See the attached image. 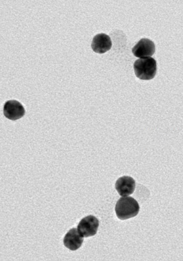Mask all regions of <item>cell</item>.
Instances as JSON below:
<instances>
[{
  "label": "cell",
  "mask_w": 183,
  "mask_h": 261,
  "mask_svg": "<svg viewBox=\"0 0 183 261\" xmlns=\"http://www.w3.org/2000/svg\"><path fill=\"white\" fill-rule=\"evenodd\" d=\"M63 243L65 247L71 251H76L83 243V237L77 228H72L64 237Z\"/></svg>",
  "instance_id": "obj_8"
},
{
  "label": "cell",
  "mask_w": 183,
  "mask_h": 261,
  "mask_svg": "<svg viewBox=\"0 0 183 261\" xmlns=\"http://www.w3.org/2000/svg\"><path fill=\"white\" fill-rule=\"evenodd\" d=\"M136 186V181L132 177L124 176L116 180L115 188L119 195L128 197L134 192Z\"/></svg>",
  "instance_id": "obj_6"
},
{
  "label": "cell",
  "mask_w": 183,
  "mask_h": 261,
  "mask_svg": "<svg viewBox=\"0 0 183 261\" xmlns=\"http://www.w3.org/2000/svg\"><path fill=\"white\" fill-rule=\"evenodd\" d=\"M139 203L136 199L131 197L120 198L115 206V212L117 218L126 220L137 216L139 212Z\"/></svg>",
  "instance_id": "obj_1"
},
{
  "label": "cell",
  "mask_w": 183,
  "mask_h": 261,
  "mask_svg": "<svg viewBox=\"0 0 183 261\" xmlns=\"http://www.w3.org/2000/svg\"><path fill=\"white\" fill-rule=\"evenodd\" d=\"M91 46L93 51L96 53L104 54L112 47V40L108 35L99 34L94 37Z\"/></svg>",
  "instance_id": "obj_7"
},
{
  "label": "cell",
  "mask_w": 183,
  "mask_h": 261,
  "mask_svg": "<svg viewBox=\"0 0 183 261\" xmlns=\"http://www.w3.org/2000/svg\"><path fill=\"white\" fill-rule=\"evenodd\" d=\"M137 77L143 80H150L155 77L157 73V62L155 59L148 57L139 58L134 64Z\"/></svg>",
  "instance_id": "obj_2"
},
{
  "label": "cell",
  "mask_w": 183,
  "mask_h": 261,
  "mask_svg": "<svg viewBox=\"0 0 183 261\" xmlns=\"http://www.w3.org/2000/svg\"><path fill=\"white\" fill-rule=\"evenodd\" d=\"M156 51V45L151 40L143 38L136 43L132 49V53L136 57L148 58L154 55Z\"/></svg>",
  "instance_id": "obj_5"
},
{
  "label": "cell",
  "mask_w": 183,
  "mask_h": 261,
  "mask_svg": "<svg viewBox=\"0 0 183 261\" xmlns=\"http://www.w3.org/2000/svg\"><path fill=\"white\" fill-rule=\"evenodd\" d=\"M99 221L93 215L84 217L78 224L77 229L83 237H90L97 233Z\"/></svg>",
  "instance_id": "obj_3"
},
{
  "label": "cell",
  "mask_w": 183,
  "mask_h": 261,
  "mask_svg": "<svg viewBox=\"0 0 183 261\" xmlns=\"http://www.w3.org/2000/svg\"><path fill=\"white\" fill-rule=\"evenodd\" d=\"M25 114L22 104L16 100L6 101L4 106V114L10 120L15 121L21 119Z\"/></svg>",
  "instance_id": "obj_4"
}]
</instances>
